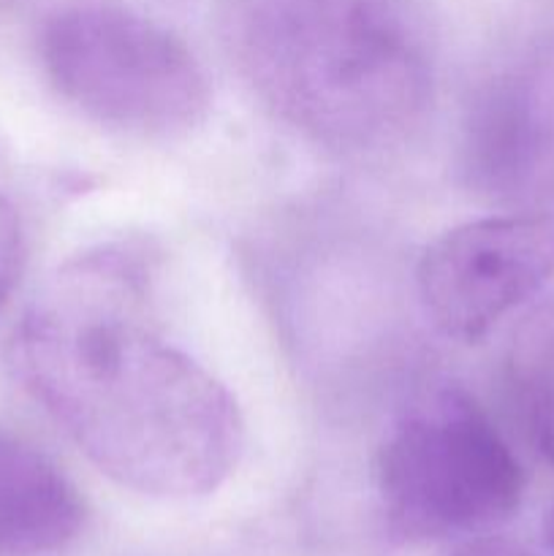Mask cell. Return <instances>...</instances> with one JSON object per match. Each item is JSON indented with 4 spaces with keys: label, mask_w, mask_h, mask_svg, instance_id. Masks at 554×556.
<instances>
[{
    "label": "cell",
    "mask_w": 554,
    "mask_h": 556,
    "mask_svg": "<svg viewBox=\"0 0 554 556\" xmlns=\"http://www.w3.org/2000/svg\"><path fill=\"white\" fill-rule=\"evenodd\" d=\"M375 481L391 530L413 541L503 525L525 494L508 443L459 389L435 391L391 429Z\"/></svg>",
    "instance_id": "4"
},
{
    "label": "cell",
    "mask_w": 554,
    "mask_h": 556,
    "mask_svg": "<svg viewBox=\"0 0 554 556\" xmlns=\"http://www.w3.org/2000/svg\"><path fill=\"white\" fill-rule=\"evenodd\" d=\"M25 353L33 389L119 486L188 500L215 492L237 467V402L158 329L139 250L74 261L27 324Z\"/></svg>",
    "instance_id": "1"
},
{
    "label": "cell",
    "mask_w": 554,
    "mask_h": 556,
    "mask_svg": "<svg viewBox=\"0 0 554 556\" xmlns=\"http://www.w3.org/2000/svg\"><path fill=\"white\" fill-rule=\"evenodd\" d=\"M449 556H532L521 543L500 535H481L456 546Z\"/></svg>",
    "instance_id": "9"
},
{
    "label": "cell",
    "mask_w": 554,
    "mask_h": 556,
    "mask_svg": "<svg viewBox=\"0 0 554 556\" xmlns=\"http://www.w3.org/2000/svg\"><path fill=\"white\" fill-rule=\"evenodd\" d=\"M85 503L49 456L0 434V552L41 556L79 535Z\"/></svg>",
    "instance_id": "7"
},
{
    "label": "cell",
    "mask_w": 554,
    "mask_h": 556,
    "mask_svg": "<svg viewBox=\"0 0 554 556\" xmlns=\"http://www.w3.org/2000/svg\"><path fill=\"white\" fill-rule=\"evenodd\" d=\"M505 372L527 440L536 454L554 467V299L519 326Z\"/></svg>",
    "instance_id": "8"
},
{
    "label": "cell",
    "mask_w": 554,
    "mask_h": 556,
    "mask_svg": "<svg viewBox=\"0 0 554 556\" xmlns=\"http://www.w3.org/2000/svg\"><path fill=\"white\" fill-rule=\"evenodd\" d=\"M215 27L250 92L329 150L400 147L435 101L421 0H217Z\"/></svg>",
    "instance_id": "2"
},
{
    "label": "cell",
    "mask_w": 554,
    "mask_h": 556,
    "mask_svg": "<svg viewBox=\"0 0 554 556\" xmlns=\"http://www.w3.org/2000/svg\"><path fill=\"white\" fill-rule=\"evenodd\" d=\"M54 90L81 114L136 136H179L204 123L210 81L168 27L117 3H74L41 30Z\"/></svg>",
    "instance_id": "3"
},
{
    "label": "cell",
    "mask_w": 554,
    "mask_h": 556,
    "mask_svg": "<svg viewBox=\"0 0 554 556\" xmlns=\"http://www.w3.org/2000/svg\"><path fill=\"white\" fill-rule=\"evenodd\" d=\"M552 155L549 123L536 96L516 79L492 81L470 106L462 141V172L470 188L498 199L536 185Z\"/></svg>",
    "instance_id": "6"
},
{
    "label": "cell",
    "mask_w": 554,
    "mask_h": 556,
    "mask_svg": "<svg viewBox=\"0 0 554 556\" xmlns=\"http://www.w3.org/2000/svg\"><path fill=\"white\" fill-rule=\"evenodd\" d=\"M543 535H546L549 548L554 552V508L546 514V521H543Z\"/></svg>",
    "instance_id": "10"
},
{
    "label": "cell",
    "mask_w": 554,
    "mask_h": 556,
    "mask_svg": "<svg viewBox=\"0 0 554 556\" xmlns=\"http://www.w3.org/2000/svg\"><path fill=\"white\" fill-rule=\"evenodd\" d=\"M554 277V217L498 215L435 239L418 264L424 315L449 340L476 342Z\"/></svg>",
    "instance_id": "5"
}]
</instances>
